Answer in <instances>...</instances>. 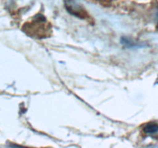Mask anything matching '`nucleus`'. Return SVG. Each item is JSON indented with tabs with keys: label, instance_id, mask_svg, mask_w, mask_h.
Segmentation results:
<instances>
[{
	"label": "nucleus",
	"instance_id": "f03ea898",
	"mask_svg": "<svg viewBox=\"0 0 158 148\" xmlns=\"http://www.w3.org/2000/svg\"><path fill=\"white\" fill-rule=\"evenodd\" d=\"M157 18H158V9H157Z\"/></svg>",
	"mask_w": 158,
	"mask_h": 148
},
{
	"label": "nucleus",
	"instance_id": "f257e3e1",
	"mask_svg": "<svg viewBox=\"0 0 158 148\" xmlns=\"http://www.w3.org/2000/svg\"><path fill=\"white\" fill-rule=\"evenodd\" d=\"M143 132L146 134H158V124L156 123H148L143 126Z\"/></svg>",
	"mask_w": 158,
	"mask_h": 148
}]
</instances>
